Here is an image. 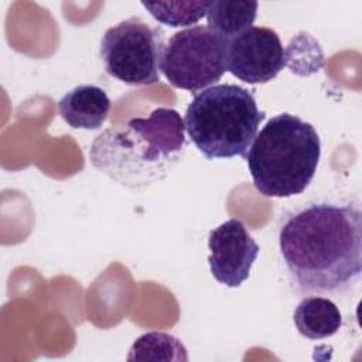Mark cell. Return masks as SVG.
Masks as SVG:
<instances>
[{"instance_id": "1", "label": "cell", "mask_w": 362, "mask_h": 362, "mask_svg": "<svg viewBox=\"0 0 362 362\" xmlns=\"http://www.w3.org/2000/svg\"><path fill=\"white\" fill-rule=\"evenodd\" d=\"M279 247L296 296L348 291L362 272L358 202H308L284 214Z\"/></svg>"}, {"instance_id": "2", "label": "cell", "mask_w": 362, "mask_h": 362, "mask_svg": "<svg viewBox=\"0 0 362 362\" xmlns=\"http://www.w3.org/2000/svg\"><path fill=\"white\" fill-rule=\"evenodd\" d=\"M184 120L170 107L148 117H133L98 134L89 150L90 164L112 181L132 189L165 178L185 150Z\"/></svg>"}, {"instance_id": "3", "label": "cell", "mask_w": 362, "mask_h": 362, "mask_svg": "<svg viewBox=\"0 0 362 362\" xmlns=\"http://www.w3.org/2000/svg\"><path fill=\"white\" fill-rule=\"evenodd\" d=\"M321 156L314 126L291 113L273 116L256 134L246 163L256 189L287 198L305 191Z\"/></svg>"}, {"instance_id": "4", "label": "cell", "mask_w": 362, "mask_h": 362, "mask_svg": "<svg viewBox=\"0 0 362 362\" xmlns=\"http://www.w3.org/2000/svg\"><path fill=\"white\" fill-rule=\"evenodd\" d=\"M264 116L253 92L239 85L222 83L194 96L187 107L184 126L205 158H246Z\"/></svg>"}, {"instance_id": "5", "label": "cell", "mask_w": 362, "mask_h": 362, "mask_svg": "<svg viewBox=\"0 0 362 362\" xmlns=\"http://www.w3.org/2000/svg\"><path fill=\"white\" fill-rule=\"evenodd\" d=\"M164 47V31L160 27L130 17L105 31L99 54L112 78L130 86H143L160 81Z\"/></svg>"}, {"instance_id": "6", "label": "cell", "mask_w": 362, "mask_h": 362, "mask_svg": "<svg viewBox=\"0 0 362 362\" xmlns=\"http://www.w3.org/2000/svg\"><path fill=\"white\" fill-rule=\"evenodd\" d=\"M228 41L208 25L177 31L167 41L160 69L175 88L189 92L216 83L226 72Z\"/></svg>"}, {"instance_id": "7", "label": "cell", "mask_w": 362, "mask_h": 362, "mask_svg": "<svg viewBox=\"0 0 362 362\" xmlns=\"http://www.w3.org/2000/svg\"><path fill=\"white\" fill-rule=\"evenodd\" d=\"M287 59L277 33L267 27L252 25L228 41L226 71L246 83L274 79Z\"/></svg>"}, {"instance_id": "8", "label": "cell", "mask_w": 362, "mask_h": 362, "mask_svg": "<svg viewBox=\"0 0 362 362\" xmlns=\"http://www.w3.org/2000/svg\"><path fill=\"white\" fill-rule=\"evenodd\" d=\"M208 263L212 277L226 286L239 287L249 279L259 255V245L247 232L245 223L230 218L209 232Z\"/></svg>"}, {"instance_id": "9", "label": "cell", "mask_w": 362, "mask_h": 362, "mask_svg": "<svg viewBox=\"0 0 362 362\" xmlns=\"http://www.w3.org/2000/svg\"><path fill=\"white\" fill-rule=\"evenodd\" d=\"M110 99L96 85H79L58 102L59 116L72 129H99L109 116Z\"/></svg>"}, {"instance_id": "10", "label": "cell", "mask_w": 362, "mask_h": 362, "mask_svg": "<svg viewBox=\"0 0 362 362\" xmlns=\"http://www.w3.org/2000/svg\"><path fill=\"white\" fill-rule=\"evenodd\" d=\"M293 321L297 331L308 339L332 337L342 324L339 308L325 297L305 296L294 310Z\"/></svg>"}, {"instance_id": "11", "label": "cell", "mask_w": 362, "mask_h": 362, "mask_svg": "<svg viewBox=\"0 0 362 362\" xmlns=\"http://www.w3.org/2000/svg\"><path fill=\"white\" fill-rule=\"evenodd\" d=\"M259 4L243 0H215L206 11L208 28L230 41L249 27L256 18Z\"/></svg>"}, {"instance_id": "12", "label": "cell", "mask_w": 362, "mask_h": 362, "mask_svg": "<svg viewBox=\"0 0 362 362\" xmlns=\"http://www.w3.org/2000/svg\"><path fill=\"white\" fill-rule=\"evenodd\" d=\"M127 361H188L187 349L174 335L151 331L140 335L129 349Z\"/></svg>"}, {"instance_id": "13", "label": "cell", "mask_w": 362, "mask_h": 362, "mask_svg": "<svg viewBox=\"0 0 362 362\" xmlns=\"http://www.w3.org/2000/svg\"><path fill=\"white\" fill-rule=\"evenodd\" d=\"M211 1H143L141 6L161 24L184 27L198 23L209 8Z\"/></svg>"}]
</instances>
